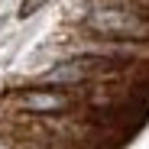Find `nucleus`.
Segmentation results:
<instances>
[{
	"label": "nucleus",
	"mask_w": 149,
	"mask_h": 149,
	"mask_svg": "<svg viewBox=\"0 0 149 149\" xmlns=\"http://www.w3.org/2000/svg\"><path fill=\"white\" fill-rule=\"evenodd\" d=\"M88 26L104 36H146L149 33V26L143 19L123 13V10H94L88 16Z\"/></svg>",
	"instance_id": "1"
},
{
	"label": "nucleus",
	"mask_w": 149,
	"mask_h": 149,
	"mask_svg": "<svg viewBox=\"0 0 149 149\" xmlns=\"http://www.w3.org/2000/svg\"><path fill=\"white\" fill-rule=\"evenodd\" d=\"M68 101L62 94H23V107L26 110H62Z\"/></svg>",
	"instance_id": "2"
}]
</instances>
